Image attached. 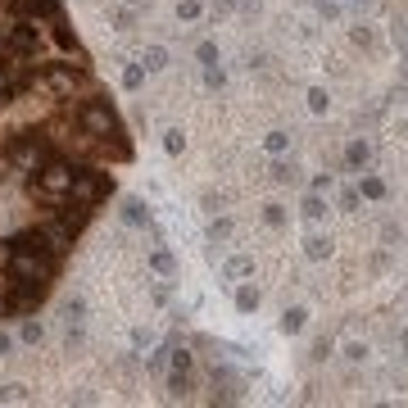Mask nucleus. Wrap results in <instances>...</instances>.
<instances>
[{"mask_svg": "<svg viewBox=\"0 0 408 408\" xmlns=\"http://www.w3.org/2000/svg\"><path fill=\"white\" fill-rule=\"evenodd\" d=\"M268 173H272V181H277V186H299V181H304V168H299L295 159H286V155H277Z\"/></svg>", "mask_w": 408, "mask_h": 408, "instance_id": "nucleus-3", "label": "nucleus"}, {"mask_svg": "<svg viewBox=\"0 0 408 408\" xmlns=\"http://www.w3.org/2000/svg\"><path fill=\"white\" fill-rule=\"evenodd\" d=\"M277 327H282V336H304V327H308V308H304V304L286 308V313H282V322H277Z\"/></svg>", "mask_w": 408, "mask_h": 408, "instance_id": "nucleus-6", "label": "nucleus"}, {"mask_svg": "<svg viewBox=\"0 0 408 408\" xmlns=\"http://www.w3.org/2000/svg\"><path fill=\"white\" fill-rule=\"evenodd\" d=\"M354 46H363V50H372V46H377V37H372V28H354Z\"/></svg>", "mask_w": 408, "mask_h": 408, "instance_id": "nucleus-25", "label": "nucleus"}, {"mask_svg": "<svg viewBox=\"0 0 408 408\" xmlns=\"http://www.w3.org/2000/svg\"><path fill=\"white\" fill-rule=\"evenodd\" d=\"M331 250H336V241H331V236H322V232H313V236H308V241H304V254H308V259H313V263L331 259Z\"/></svg>", "mask_w": 408, "mask_h": 408, "instance_id": "nucleus-7", "label": "nucleus"}, {"mask_svg": "<svg viewBox=\"0 0 408 408\" xmlns=\"http://www.w3.org/2000/svg\"><path fill=\"white\" fill-rule=\"evenodd\" d=\"M196 59H200V64H218V41H200V46H196Z\"/></svg>", "mask_w": 408, "mask_h": 408, "instance_id": "nucleus-22", "label": "nucleus"}, {"mask_svg": "<svg viewBox=\"0 0 408 408\" xmlns=\"http://www.w3.org/2000/svg\"><path fill=\"white\" fill-rule=\"evenodd\" d=\"M340 5H354V0H340Z\"/></svg>", "mask_w": 408, "mask_h": 408, "instance_id": "nucleus-31", "label": "nucleus"}, {"mask_svg": "<svg viewBox=\"0 0 408 408\" xmlns=\"http://www.w3.org/2000/svg\"><path fill=\"white\" fill-rule=\"evenodd\" d=\"M164 150H168V155H181V150H186V136H181V127H168V132H164Z\"/></svg>", "mask_w": 408, "mask_h": 408, "instance_id": "nucleus-19", "label": "nucleus"}, {"mask_svg": "<svg viewBox=\"0 0 408 408\" xmlns=\"http://www.w3.org/2000/svg\"><path fill=\"white\" fill-rule=\"evenodd\" d=\"M18 336H23V345H41V340H46V331H41V322H23V327H18Z\"/></svg>", "mask_w": 408, "mask_h": 408, "instance_id": "nucleus-18", "label": "nucleus"}, {"mask_svg": "<svg viewBox=\"0 0 408 408\" xmlns=\"http://www.w3.org/2000/svg\"><path fill=\"white\" fill-rule=\"evenodd\" d=\"M263 150H268V155H291V132H282V127H277V132H268L263 136Z\"/></svg>", "mask_w": 408, "mask_h": 408, "instance_id": "nucleus-10", "label": "nucleus"}, {"mask_svg": "<svg viewBox=\"0 0 408 408\" xmlns=\"http://www.w3.org/2000/svg\"><path fill=\"white\" fill-rule=\"evenodd\" d=\"M327 209H331V204H327L322 191H304V200H299V218H304V222H322Z\"/></svg>", "mask_w": 408, "mask_h": 408, "instance_id": "nucleus-4", "label": "nucleus"}, {"mask_svg": "<svg viewBox=\"0 0 408 408\" xmlns=\"http://www.w3.org/2000/svg\"><path fill=\"white\" fill-rule=\"evenodd\" d=\"M9 354H14V336H9V331H0V359H9Z\"/></svg>", "mask_w": 408, "mask_h": 408, "instance_id": "nucleus-28", "label": "nucleus"}, {"mask_svg": "<svg viewBox=\"0 0 408 408\" xmlns=\"http://www.w3.org/2000/svg\"><path fill=\"white\" fill-rule=\"evenodd\" d=\"M368 164H372V141L368 136H349L345 155H340V168H345V173H363Z\"/></svg>", "mask_w": 408, "mask_h": 408, "instance_id": "nucleus-1", "label": "nucleus"}, {"mask_svg": "<svg viewBox=\"0 0 408 408\" xmlns=\"http://www.w3.org/2000/svg\"><path fill=\"white\" fill-rule=\"evenodd\" d=\"M331 186H336V173H318L313 181H308V191H322V196H327Z\"/></svg>", "mask_w": 408, "mask_h": 408, "instance_id": "nucleus-24", "label": "nucleus"}, {"mask_svg": "<svg viewBox=\"0 0 408 408\" xmlns=\"http://www.w3.org/2000/svg\"><path fill=\"white\" fill-rule=\"evenodd\" d=\"M0 400H28V385H0Z\"/></svg>", "mask_w": 408, "mask_h": 408, "instance_id": "nucleus-27", "label": "nucleus"}, {"mask_svg": "<svg viewBox=\"0 0 408 408\" xmlns=\"http://www.w3.org/2000/svg\"><path fill=\"white\" fill-rule=\"evenodd\" d=\"M127 5H141V0H127Z\"/></svg>", "mask_w": 408, "mask_h": 408, "instance_id": "nucleus-30", "label": "nucleus"}, {"mask_svg": "<svg viewBox=\"0 0 408 408\" xmlns=\"http://www.w3.org/2000/svg\"><path fill=\"white\" fill-rule=\"evenodd\" d=\"M313 9H318V18H327V23L340 18V0H313Z\"/></svg>", "mask_w": 408, "mask_h": 408, "instance_id": "nucleus-20", "label": "nucleus"}, {"mask_svg": "<svg viewBox=\"0 0 408 408\" xmlns=\"http://www.w3.org/2000/svg\"><path fill=\"white\" fill-rule=\"evenodd\" d=\"M227 236H232V218H213V222H209V241H213V245L227 241Z\"/></svg>", "mask_w": 408, "mask_h": 408, "instance_id": "nucleus-21", "label": "nucleus"}, {"mask_svg": "<svg viewBox=\"0 0 408 408\" xmlns=\"http://www.w3.org/2000/svg\"><path fill=\"white\" fill-rule=\"evenodd\" d=\"M354 191H359V196H363V204H381L385 196H390V186H385V177H381V173H368V168H363V173H359V181H354Z\"/></svg>", "mask_w": 408, "mask_h": 408, "instance_id": "nucleus-2", "label": "nucleus"}, {"mask_svg": "<svg viewBox=\"0 0 408 408\" xmlns=\"http://www.w3.org/2000/svg\"><path fill=\"white\" fill-rule=\"evenodd\" d=\"M168 59H173V55H168V46H145V50H141L145 73H164V68H168Z\"/></svg>", "mask_w": 408, "mask_h": 408, "instance_id": "nucleus-8", "label": "nucleus"}, {"mask_svg": "<svg viewBox=\"0 0 408 408\" xmlns=\"http://www.w3.org/2000/svg\"><path fill=\"white\" fill-rule=\"evenodd\" d=\"M345 359L363 363V359H368V340H345Z\"/></svg>", "mask_w": 408, "mask_h": 408, "instance_id": "nucleus-23", "label": "nucleus"}, {"mask_svg": "<svg viewBox=\"0 0 408 408\" xmlns=\"http://www.w3.org/2000/svg\"><path fill=\"white\" fill-rule=\"evenodd\" d=\"M259 304H263V291L254 282H241L236 286V313H259Z\"/></svg>", "mask_w": 408, "mask_h": 408, "instance_id": "nucleus-5", "label": "nucleus"}, {"mask_svg": "<svg viewBox=\"0 0 408 408\" xmlns=\"http://www.w3.org/2000/svg\"><path fill=\"white\" fill-rule=\"evenodd\" d=\"M114 28H118V32H132V28H136V18L127 14V9H118V14H114Z\"/></svg>", "mask_w": 408, "mask_h": 408, "instance_id": "nucleus-26", "label": "nucleus"}, {"mask_svg": "<svg viewBox=\"0 0 408 408\" xmlns=\"http://www.w3.org/2000/svg\"><path fill=\"white\" fill-rule=\"evenodd\" d=\"M263 222H268L272 232H277V227H286V222H291V209H286V204H277V200H272V204H263Z\"/></svg>", "mask_w": 408, "mask_h": 408, "instance_id": "nucleus-11", "label": "nucleus"}, {"mask_svg": "<svg viewBox=\"0 0 408 408\" xmlns=\"http://www.w3.org/2000/svg\"><path fill=\"white\" fill-rule=\"evenodd\" d=\"M204 87L222 91V87H227V68H222V64H204Z\"/></svg>", "mask_w": 408, "mask_h": 408, "instance_id": "nucleus-14", "label": "nucleus"}, {"mask_svg": "<svg viewBox=\"0 0 408 408\" xmlns=\"http://www.w3.org/2000/svg\"><path fill=\"white\" fill-rule=\"evenodd\" d=\"M359 204H363V196H359L354 186H345V191L336 196V209H340V213H359Z\"/></svg>", "mask_w": 408, "mask_h": 408, "instance_id": "nucleus-17", "label": "nucleus"}, {"mask_svg": "<svg viewBox=\"0 0 408 408\" xmlns=\"http://www.w3.org/2000/svg\"><path fill=\"white\" fill-rule=\"evenodd\" d=\"M123 87H127V91H141V87H145V64H141V59L123 68Z\"/></svg>", "mask_w": 408, "mask_h": 408, "instance_id": "nucleus-13", "label": "nucleus"}, {"mask_svg": "<svg viewBox=\"0 0 408 408\" xmlns=\"http://www.w3.org/2000/svg\"><path fill=\"white\" fill-rule=\"evenodd\" d=\"M222 277H227V282H245V277H254V259H250V254H236V259L222 268Z\"/></svg>", "mask_w": 408, "mask_h": 408, "instance_id": "nucleus-9", "label": "nucleus"}, {"mask_svg": "<svg viewBox=\"0 0 408 408\" xmlns=\"http://www.w3.org/2000/svg\"><path fill=\"white\" fill-rule=\"evenodd\" d=\"M304 100H308V109H313V114H327V109H331L327 87H308V91H304Z\"/></svg>", "mask_w": 408, "mask_h": 408, "instance_id": "nucleus-15", "label": "nucleus"}, {"mask_svg": "<svg viewBox=\"0 0 408 408\" xmlns=\"http://www.w3.org/2000/svg\"><path fill=\"white\" fill-rule=\"evenodd\" d=\"M177 18H181V23H200V18H204V0H181Z\"/></svg>", "mask_w": 408, "mask_h": 408, "instance_id": "nucleus-16", "label": "nucleus"}, {"mask_svg": "<svg viewBox=\"0 0 408 408\" xmlns=\"http://www.w3.org/2000/svg\"><path fill=\"white\" fill-rule=\"evenodd\" d=\"M400 354H404V359H408V327L400 331Z\"/></svg>", "mask_w": 408, "mask_h": 408, "instance_id": "nucleus-29", "label": "nucleus"}, {"mask_svg": "<svg viewBox=\"0 0 408 408\" xmlns=\"http://www.w3.org/2000/svg\"><path fill=\"white\" fill-rule=\"evenodd\" d=\"M150 268H155V272H164V277H173V272H177V259H173V250H164V245H159V250L150 254Z\"/></svg>", "mask_w": 408, "mask_h": 408, "instance_id": "nucleus-12", "label": "nucleus"}]
</instances>
